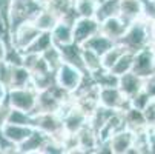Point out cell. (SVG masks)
I'll use <instances>...</instances> for the list:
<instances>
[{"label":"cell","mask_w":155,"mask_h":154,"mask_svg":"<svg viewBox=\"0 0 155 154\" xmlns=\"http://www.w3.org/2000/svg\"><path fill=\"white\" fill-rule=\"evenodd\" d=\"M61 119H63V128H64L66 134H77L83 126L89 123V116L81 108H78L75 103Z\"/></svg>","instance_id":"9"},{"label":"cell","mask_w":155,"mask_h":154,"mask_svg":"<svg viewBox=\"0 0 155 154\" xmlns=\"http://www.w3.org/2000/svg\"><path fill=\"white\" fill-rule=\"evenodd\" d=\"M115 15H120V0H98L95 19L100 23Z\"/></svg>","instance_id":"19"},{"label":"cell","mask_w":155,"mask_h":154,"mask_svg":"<svg viewBox=\"0 0 155 154\" xmlns=\"http://www.w3.org/2000/svg\"><path fill=\"white\" fill-rule=\"evenodd\" d=\"M150 25L152 19L146 17L132 22L118 43H121L126 51H130L134 54L146 46H150Z\"/></svg>","instance_id":"1"},{"label":"cell","mask_w":155,"mask_h":154,"mask_svg":"<svg viewBox=\"0 0 155 154\" xmlns=\"http://www.w3.org/2000/svg\"><path fill=\"white\" fill-rule=\"evenodd\" d=\"M97 33H100V22L95 17H78L74 23V43L83 45Z\"/></svg>","instance_id":"7"},{"label":"cell","mask_w":155,"mask_h":154,"mask_svg":"<svg viewBox=\"0 0 155 154\" xmlns=\"http://www.w3.org/2000/svg\"><path fill=\"white\" fill-rule=\"evenodd\" d=\"M124 51H126V50H124V46L121 45V43H115V45L110 48L109 51H106V53L101 56V65H103V68L107 70V71H110L114 65L118 62V59L123 56Z\"/></svg>","instance_id":"22"},{"label":"cell","mask_w":155,"mask_h":154,"mask_svg":"<svg viewBox=\"0 0 155 154\" xmlns=\"http://www.w3.org/2000/svg\"><path fill=\"white\" fill-rule=\"evenodd\" d=\"M120 17L126 23H132L144 17L143 0H120Z\"/></svg>","instance_id":"14"},{"label":"cell","mask_w":155,"mask_h":154,"mask_svg":"<svg viewBox=\"0 0 155 154\" xmlns=\"http://www.w3.org/2000/svg\"><path fill=\"white\" fill-rule=\"evenodd\" d=\"M152 100H153V99L149 96V93L143 88L140 93H137L134 97L130 99V106H132V108H137V109H141V111H144L146 106H147Z\"/></svg>","instance_id":"27"},{"label":"cell","mask_w":155,"mask_h":154,"mask_svg":"<svg viewBox=\"0 0 155 154\" xmlns=\"http://www.w3.org/2000/svg\"><path fill=\"white\" fill-rule=\"evenodd\" d=\"M5 97H6V86L0 82V106L3 105V102H5Z\"/></svg>","instance_id":"29"},{"label":"cell","mask_w":155,"mask_h":154,"mask_svg":"<svg viewBox=\"0 0 155 154\" xmlns=\"http://www.w3.org/2000/svg\"><path fill=\"white\" fill-rule=\"evenodd\" d=\"M129 23L120 17V15H115V17H110L104 22L100 23V33H103L104 36H107L109 39H112L114 42H120L121 37L124 36L126 29H127Z\"/></svg>","instance_id":"10"},{"label":"cell","mask_w":155,"mask_h":154,"mask_svg":"<svg viewBox=\"0 0 155 154\" xmlns=\"http://www.w3.org/2000/svg\"><path fill=\"white\" fill-rule=\"evenodd\" d=\"M98 105L124 113L130 108V99H127L118 86H101L98 90Z\"/></svg>","instance_id":"4"},{"label":"cell","mask_w":155,"mask_h":154,"mask_svg":"<svg viewBox=\"0 0 155 154\" xmlns=\"http://www.w3.org/2000/svg\"><path fill=\"white\" fill-rule=\"evenodd\" d=\"M77 143H78V151L80 152H95L98 146V134L97 131L87 123L83 126L78 133L75 134Z\"/></svg>","instance_id":"12"},{"label":"cell","mask_w":155,"mask_h":154,"mask_svg":"<svg viewBox=\"0 0 155 154\" xmlns=\"http://www.w3.org/2000/svg\"><path fill=\"white\" fill-rule=\"evenodd\" d=\"M132 71L143 79L155 74V50L152 46H146L134 54Z\"/></svg>","instance_id":"5"},{"label":"cell","mask_w":155,"mask_h":154,"mask_svg":"<svg viewBox=\"0 0 155 154\" xmlns=\"http://www.w3.org/2000/svg\"><path fill=\"white\" fill-rule=\"evenodd\" d=\"M117 42H114L112 39H109L107 36H104L103 33H97L95 36H92L89 40H86L81 46L84 48H89L95 53H98L100 56H103L106 51H109L110 48H112L115 45Z\"/></svg>","instance_id":"17"},{"label":"cell","mask_w":155,"mask_h":154,"mask_svg":"<svg viewBox=\"0 0 155 154\" xmlns=\"http://www.w3.org/2000/svg\"><path fill=\"white\" fill-rule=\"evenodd\" d=\"M32 83V73L23 67V65H14L12 70V83L11 88H20V86H28Z\"/></svg>","instance_id":"21"},{"label":"cell","mask_w":155,"mask_h":154,"mask_svg":"<svg viewBox=\"0 0 155 154\" xmlns=\"http://www.w3.org/2000/svg\"><path fill=\"white\" fill-rule=\"evenodd\" d=\"M132 67H134V53L130 51H124L123 56L118 59V62L112 67V70H110V73L121 77L123 74L126 73H130L132 71Z\"/></svg>","instance_id":"23"},{"label":"cell","mask_w":155,"mask_h":154,"mask_svg":"<svg viewBox=\"0 0 155 154\" xmlns=\"http://www.w3.org/2000/svg\"><path fill=\"white\" fill-rule=\"evenodd\" d=\"M41 56L45 57V60L49 63L51 70L55 73L57 68L60 67V65L63 63V56H61V50L55 45H52L51 48H48L45 53H41Z\"/></svg>","instance_id":"26"},{"label":"cell","mask_w":155,"mask_h":154,"mask_svg":"<svg viewBox=\"0 0 155 154\" xmlns=\"http://www.w3.org/2000/svg\"><path fill=\"white\" fill-rule=\"evenodd\" d=\"M118 88L121 90V93L127 97V99H132L137 93H140L143 88H144V79L137 76L134 71L130 73H126L120 77L118 80Z\"/></svg>","instance_id":"13"},{"label":"cell","mask_w":155,"mask_h":154,"mask_svg":"<svg viewBox=\"0 0 155 154\" xmlns=\"http://www.w3.org/2000/svg\"><path fill=\"white\" fill-rule=\"evenodd\" d=\"M52 45H54V42H52V36H51V33H48V31H41L40 36L32 42V45H31L25 53L41 54V53H45L48 48H51Z\"/></svg>","instance_id":"24"},{"label":"cell","mask_w":155,"mask_h":154,"mask_svg":"<svg viewBox=\"0 0 155 154\" xmlns=\"http://www.w3.org/2000/svg\"><path fill=\"white\" fill-rule=\"evenodd\" d=\"M86 74L87 73L81 71L80 68L74 67V65H71L68 62H63L55 71V83L58 86H61L63 90L74 94L80 88V85H81Z\"/></svg>","instance_id":"3"},{"label":"cell","mask_w":155,"mask_h":154,"mask_svg":"<svg viewBox=\"0 0 155 154\" xmlns=\"http://www.w3.org/2000/svg\"><path fill=\"white\" fill-rule=\"evenodd\" d=\"M51 137L48 134H45L43 131L34 128L32 134L23 142L17 146V151L20 152H41V148L46 145V142L49 140Z\"/></svg>","instance_id":"16"},{"label":"cell","mask_w":155,"mask_h":154,"mask_svg":"<svg viewBox=\"0 0 155 154\" xmlns=\"http://www.w3.org/2000/svg\"><path fill=\"white\" fill-rule=\"evenodd\" d=\"M8 97H9L11 108H17V109H21V111H26V113H31V114L37 113L38 91L32 85L20 86V88H11Z\"/></svg>","instance_id":"2"},{"label":"cell","mask_w":155,"mask_h":154,"mask_svg":"<svg viewBox=\"0 0 155 154\" xmlns=\"http://www.w3.org/2000/svg\"><path fill=\"white\" fill-rule=\"evenodd\" d=\"M0 128H2L3 134L17 146L20 143H23L34 131L32 125H17V123H9V122H5Z\"/></svg>","instance_id":"11"},{"label":"cell","mask_w":155,"mask_h":154,"mask_svg":"<svg viewBox=\"0 0 155 154\" xmlns=\"http://www.w3.org/2000/svg\"><path fill=\"white\" fill-rule=\"evenodd\" d=\"M40 33L41 31L35 26L34 22H25V23L20 25L12 34V37H14V40H12L14 48L21 51V53H25L32 45V42L40 36Z\"/></svg>","instance_id":"6"},{"label":"cell","mask_w":155,"mask_h":154,"mask_svg":"<svg viewBox=\"0 0 155 154\" xmlns=\"http://www.w3.org/2000/svg\"><path fill=\"white\" fill-rule=\"evenodd\" d=\"M110 149L112 154H129V152H137L135 149V133L129 128H124L121 131H117L112 137L109 139Z\"/></svg>","instance_id":"8"},{"label":"cell","mask_w":155,"mask_h":154,"mask_svg":"<svg viewBox=\"0 0 155 154\" xmlns=\"http://www.w3.org/2000/svg\"><path fill=\"white\" fill-rule=\"evenodd\" d=\"M144 90L149 93V96L152 99L155 97V74H152L147 79H144Z\"/></svg>","instance_id":"28"},{"label":"cell","mask_w":155,"mask_h":154,"mask_svg":"<svg viewBox=\"0 0 155 154\" xmlns=\"http://www.w3.org/2000/svg\"><path fill=\"white\" fill-rule=\"evenodd\" d=\"M81 57H83V65H84V71L87 74H94L103 68L101 65V56L89 48L81 46Z\"/></svg>","instance_id":"20"},{"label":"cell","mask_w":155,"mask_h":154,"mask_svg":"<svg viewBox=\"0 0 155 154\" xmlns=\"http://www.w3.org/2000/svg\"><path fill=\"white\" fill-rule=\"evenodd\" d=\"M58 22H60V17L54 11H51L46 5H45V8L38 12V15L34 19L35 26L40 31H48V33H51L55 28V25L58 23Z\"/></svg>","instance_id":"18"},{"label":"cell","mask_w":155,"mask_h":154,"mask_svg":"<svg viewBox=\"0 0 155 154\" xmlns=\"http://www.w3.org/2000/svg\"><path fill=\"white\" fill-rule=\"evenodd\" d=\"M150 46L155 50V20H152L150 25Z\"/></svg>","instance_id":"30"},{"label":"cell","mask_w":155,"mask_h":154,"mask_svg":"<svg viewBox=\"0 0 155 154\" xmlns=\"http://www.w3.org/2000/svg\"><path fill=\"white\" fill-rule=\"evenodd\" d=\"M74 8L78 17H95L98 0H74Z\"/></svg>","instance_id":"25"},{"label":"cell","mask_w":155,"mask_h":154,"mask_svg":"<svg viewBox=\"0 0 155 154\" xmlns=\"http://www.w3.org/2000/svg\"><path fill=\"white\" fill-rule=\"evenodd\" d=\"M51 36L54 45L58 48L71 45V43H74V25L66 20H60L55 28L51 31Z\"/></svg>","instance_id":"15"}]
</instances>
